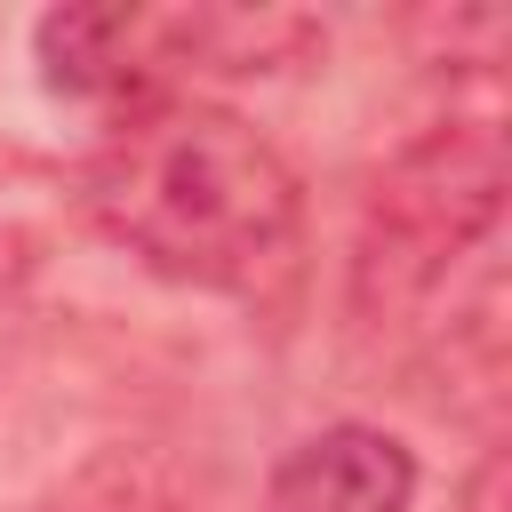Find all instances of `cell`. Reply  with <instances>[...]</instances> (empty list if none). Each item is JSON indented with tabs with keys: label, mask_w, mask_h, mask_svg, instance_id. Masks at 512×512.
I'll list each match as a JSON object with an SVG mask.
<instances>
[{
	"label": "cell",
	"mask_w": 512,
	"mask_h": 512,
	"mask_svg": "<svg viewBox=\"0 0 512 512\" xmlns=\"http://www.w3.org/2000/svg\"><path fill=\"white\" fill-rule=\"evenodd\" d=\"M40 64L64 96H112L136 112L176 96V24L160 8H56L40 16Z\"/></svg>",
	"instance_id": "obj_3"
},
{
	"label": "cell",
	"mask_w": 512,
	"mask_h": 512,
	"mask_svg": "<svg viewBox=\"0 0 512 512\" xmlns=\"http://www.w3.org/2000/svg\"><path fill=\"white\" fill-rule=\"evenodd\" d=\"M0 352H8V288H0Z\"/></svg>",
	"instance_id": "obj_5"
},
{
	"label": "cell",
	"mask_w": 512,
	"mask_h": 512,
	"mask_svg": "<svg viewBox=\"0 0 512 512\" xmlns=\"http://www.w3.org/2000/svg\"><path fill=\"white\" fill-rule=\"evenodd\" d=\"M408 496L416 456L376 424H328L296 440L264 480V512H408Z\"/></svg>",
	"instance_id": "obj_4"
},
{
	"label": "cell",
	"mask_w": 512,
	"mask_h": 512,
	"mask_svg": "<svg viewBox=\"0 0 512 512\" xmlns=\"http://www.w3.org/2000/svg\"><path fill=\"white\" fill-rule=\"evenodd\" d=\"M88 224L184 288L264 296L296 264V168L224 104L160 96L112 120L80 168Z\"/></svg>",
	"instance_id": "obj_1"
},
{
	"label": "cell",
	"mask_w": 512,
	"mask_h": 512,
	"mask_svg": "<svg viewBox=\"0 0 512 512\" xmlns=\"http://www.w3.org/2000/svg\"><path fill=\"white\" fill-rule=\"evenodd\" d=\"M504 216V136L496 120H448L416 136L368 192L352 312L360 328H408L456 280V264L488 256Z\"/></svg>",
	"instance_id": "obj_2"
}]
</instances>
